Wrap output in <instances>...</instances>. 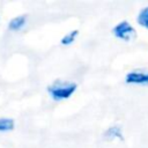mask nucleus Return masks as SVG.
Returning <instances> with one entry per match:
<instances>
[{"mask_svg":"<svg viewBox=\"0 0 148 148\" xmlns=\"http://www.w3.org/2000/svg\"><path fill=\"white\" fill-rule=\"evenodd\" d=\"M124 81L128 86L148 88V69H132L125 74Z\"/></svg>","mask_w":148,"mask_h":148,"instance_id":"3","label":"nucleus"},{"mask_svg":"<svg viewBox=\"0 0 148 148\" xmlns=\"http://www.w3.org/2000/svg\"><path fill=\"white\" fill-rule=\"evenodd\" d=\"M135 21L140 28L148 31V5H146L139 9L136 17H135Z\"/></svg>","mask_w":148,"mask_h":148,"instance_id":"6","label":"nucleus"},{"mask_svg":"<svg viewBox=\"0 0 148 148\" xmlns=\"http://www.w3.org/2000/svg\"><path fill=\"white\" fill-rule=\"evenodd\" d=\"M15 128V121L8 117H0V133H7Z\"/></svg>","mask_w":148,"mask_h":148,"instance_id":"7","label":"nucleus"},{"mask_svg":"<svg viewBox=\"0 0 148 148\" xmlns=\"http://www.w3.org/2000/svg\"><path fill=\"white\" fill-rule=\"evenodd\" d=\"M111 32H112L113 37H116L118 40H121L125 43L132 42L138 37L136 28L127 20H121V21L117 22L112 27Z\"/></svg>","mask_w":148,"mask_h":148,"instance_id":"2","label":"nucleus"},{"mask_svg":"<svg viewBox=\"0 0 148 148\" xmlns=\"http://www.w3.org/2000/svg\"><path fill=\"white\" fill-rule=\"evenodd\" d=\"M103 139L106 141H124L125 134L121 125L119 124H113L106 127L103 132Z\"/></svg>","mask_w":148,"mask_h":148,"instance_id":"4","label":"nucleus"},{"mask_svg":"<svg viewBox=\"0 0 148 148\" xmlns=\"http://www.w3.org/2000/svg\"><path fill=\"white\" fill-rule=\"evenodd\" d=\"M77 36H79V30H76V29L71 30L69 32H67L66 35H64V36L61 37V39H60V44H61L62 46L72 45V44L75 42V39L77 38Z\"/></svg>","mask_w":148,"mask_h":148,"instance_id":"8","label":"nucleus"},{"mask_svg":"<svg viewBox=\"0 0 148 148\" xmlns=\"http://www.w3.org/2000/svg\"><path fill=\"white\" fill-rule=\"evenodd\" d=\"M77 90V83L74 81L67 80H56L50 83L46 88V91L51 99L54 102H61L71 98Z\"/></svg>","mask_w":148,"mask_h":148,"instance_id":"1","label":"nucleus"},{"mask_svg":"<svg viewBox=\"0 0 148 148\" xmlns=\"http://www.w3.org/2000/svg\"><path fill=\"white\" fill-rule=\"evenodd\" d=\"M28 22V16L25 14H22V15H17V16H14L13 18L9 20L8 24H7V29L9 31H13V32H17V31H21L25 24Z\"/></svg>","mask_w":148,"mask_h":148,"instance_id":"5","label":"nucleus"}]
</instances>
